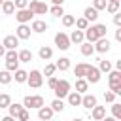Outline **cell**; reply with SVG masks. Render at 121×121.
<instances>
[{"instance_id":"6da1fadb","label":"cell","mask_w":121,"mask_h":121,"mask_svg":"<svg viewBox=\"0 0 121 121\" xmlns=\"http://www.w3.org/2000/svg\"><path fill=\"white\" fill-rule=\"evenodd\" d=\"M43 106V96L40 95H26L23 98V108L25 110H38Z\"/></svg>"},{"instance_id":"7a4b0ae2","label":"cell","mask_w":121,"mask_h":121,"mask_svg":"<svg viewBox=\"0 0 121 121\" xmlns=\"http://www.w3.org/2000/svg\"><path fill=\"white\" fill-rule=\"evenodd\" d=\"M26 83H28V87H32V89H40V87L43 85V76H42V72H40V70H30L28 76H26Z\"/></svg>"},{"instance_id":"3957f363","label":"cell","mask_w":121,"mask_h":121,"mask_svg":"<svg viewBox=\"0 0 121 121\" xmlns=\"http://www.w3.org/2000/svg\"><path fill=\"white\" fill-rule=\"evenodd\" d=\"M53 93H55V98H60V100L66 98V95L70 93V81L68 79H59L55 89H53Z\"/></svg>"},{"instance_id":"277c9868","label":"cell","mask_w":121,"mask_h":121,"mask_svg":"<svg viewBox=\"0 0 121 121\" xmlns=\"http://www.w3.org/2000/svg\"><path fill=\"white\" fill-rule=\"evenodd\" d=\"M34 15H45L49 11V6L45 2H40V0H28V6H26Z\"/></svg>"},{"instance_id":"5b68a950","label":"cell","mask_w":121,"mask_h":121,"mask_svg":"<svg viewBox=\"0 0 121 121\" xmlns=\"http://www.w3.org/2000/svg\"><path fill=\"white\" fill-rule=\"evenodd\" d=\"M15 19H17L19 25H26V23H30V21L34 19V13H32L28 8H25V9H15Z\"/></svg>"},{"instance_id":"8992f818","label":"cell","mask_w":121,"mask_h":121,"mask_svg":"<svg viewBox=\"0 0 121 121\" xmlns=\"http://www.w3.org/2000/svg\"><path fill=\"white\" fill-rule=\"evenodd\" d=\"M100 76H102V74H100V70H98L96 66H91V64H89V68H87V72H85V78H83V79L91 85V83H98V81H100Z\"/></svg>"},{"instance_id":"52a82bcc","label":"cell","mask_w":121,"mask_h":121,"mask_svg":"<svg viewBox=\"0 0 121 121\" xmlns=\"http://www.w3.org/2000/svg\"><path fill=\"white\" fill-rule=\"evenodd\" d=\"M53 40H55V45H57L60 51H66V49L70 47V40H68V34H64V32H57Z\"/></svg>"},{"instance_id":"ba28073f","label":"cell","mask_w":121,"mask_h":121,"mask_svg":"<svg viewBox=\"0 0 121 121\" xmlns=\"http://www.w3.org/2000/svg\"><path fill=\"white\" fill-rule=\"evenodd\" d=\"M95 51L96 53H108L110 51V47H112V43H110V40L108 38H98L96 42H95Z\"/></svg>"},{"instance_id":"9c48e42d","label":"cell","mask_w":121,"mask_h":121,"mask_svg":"<svg viewBox=\"0 0 121 121\" xmlns=\"http://www.w3.org/2000/svg\"><path fill=\"white\" fill-rule=\"evenodd\" d=\"M2 45L6 47V51L17 49V45H19V38H17L15 34H9V36H6V38L2 40Z\"/></svg>"},{"instance_id":"30bf717a","label":"cell","mask_w":121,"mask_h":121,"mask_svg":"<svg viewBox=\"0 0 121 121\" xmlns=\"http://www.w3.org/2000/svg\"><path fill=\"white\" fill-rule=\"evenodd\" d=\"M96 104H98V102H96V96H95V95H89V93L81 95V106H83V108H87V110H93Z\"/></svg>"},{"instance_id":"8fae6325","label":"cell","mask_w":121,"mask_h":121,"mask_svg":"<svg viewBox=\"0 0 121 121\" xmlns=\"http://www.w3.org/2000/svg\"><path fill=\"white\" fill-rule=\"evenodd\" d=\"M30 34H32V30H30L28 25H19V26L15 28V36H17L19 40H28Z\"/></svg>"},{"instance_id":"7c38bea8","label":"cell","mask_w":121,"mask_h":121,"mask_svg":"<svg viewBox=\"0 0 121 121\" xmlns=\"http://www.w3.org/2000/svg\"><path fill=\"white\" fill-rule=\"evenodd\" d=\"M53 110L49 108V106H42V108H38V119L40 121H49V119H53Z\"/></svg>"},{"instance_id":"4fadbf2b","label":"cell","mask_w":121,"mask_h":121,"mask_svg":"<svg viewBox=\"0 0 121 121\" xmlns=\"http://www.w3.org/2000/svg\"><path fill=\"white\" fill-rule=\"evenodd\" d=\"M30 30H32V32L42 34V32H45V30H47V23H45V21H42V19H32Z\"/></svg>"},{"instance_id":"5bb4252c","label":"cell","mask_w":121,"mask_h":121,"mask_svg":"<svg viewBox=\"0 0 121 121\" xmlns=\"http://www.w3.org/2000/svg\"><path fill=\"white\" fill-rule=\"evenodd\" d=\"M91 117H93L95 121H102V119L106 117V108H104V106H98V104H96V106H95V108L91 110Z\"/></svg>"},{"instance_id":"9a60e30c","label":"cell","mask_w":121,"mask_h":121,"mask_svg":"<svg viewBox=\"0 0 121 121\" xmlns=\"http://www.w3.org/2000/svg\"><path fill=\"white\" fill-rule=\"evenodd\" d=\"M83 17H85L89 23H95V21L98 19V11H96L93 6H89V8H85V9H83Z\"/></svg>"},{"instance_id":"2e32d148","label":"cell","mask_w":121,"mask_h":121,"mask_svg":"<svg viewBox=\"0 0 121 121\" xmlns=\"http://www.w3.org/2000/svg\"><path fill=\"white\" fill-rule=\"evenodd\" d=\"M66 100H68L70 106H81V95L76 93V91H70V93L66 95Z\"/></svg>"},{"instance_id":"e0dca14e","label":"cell","mask_w":121,"mask_h":121,"mask_svg":"<svg viewBox=\"0 0 121 121\" xmlns=\"http://www.w3.org/2000/svg\"><path fill=\"white\" fill-rule=\"evenodd\" d=\"M83 36H85V40H87L89 43H95V42L98 40V34H96V30L93 28V25H89V28L83 30Z\"/></svg>"},{"instance_id":"ac0fdd59","label":"cell","mask_w":121,"mask_h":121,"mask_svg":"<svg viewBox=\"0 0 121 121\" xmlns=\"http://www.w3.org/2000/svg\"><path fill=\"white\" fill-rule=\"evenodd\" d=\"M70 43H83L85 42V36H83V30H72V34L68 36Z\"/></svg>"},{"instance_id":"d6986e66","label":"cell","mask_w":121,"mask_h":121,"mask_svg":"<svg viewBox=\"0 0 121 121\" xmlns=\"http://www.w3.org/2000/svg\"><path fill=\"white\" fill-rule=\"evenodd\" d=\"M87 68H89V64H87V62H79V64H76V68H74V76H76V79L85 78Z\"/></svg>"},{"instance_id":"ffe728a7","label":"cell","mask_w":121,"mask_h":121,"mask_svg":"<svg viewBox=\"0 0 121 121\" xmlns=\"http://www.w3.org/2000/svg\"><path fill=\"white\" fill-rule=\"evenodd\" d=\"M26 76H28V72L26 70H23V68H17L15 72H13V79L17 81V83H26Z\"/></svg>"},{"instance_id":"44dd1931","label":"cell","mask_w":121,"mask_h":121,"mask_svg":"<svg viewBox=\"0 0 121 121\" xmlns=\"http://www.w3.org/2000/svg\"><path fill=\"white\" fill-rule=\"evenodd\" d=\"M79 51H81V55H83V57H91V55L95 53V47H93V43L83 42V43H79Z\"/></svg>"},{"instance_id":"7402d4cb","label":"cell","mask_w":121,"mask_h":121,"mask_svg":"<svg viewBox=\"0 0 121 121\" xmlns=\"http://www.w3.org/2000/svg\"><path fill=\"white\" fill-rule=\"evenodd\" d=\"M38 55H40V59H42V60H49V59L53 57V49H51L49 45H42V47H40V51H38Z\"/></svg>"},{"instance_id":"603a6c76","label":"cell","mask_w":121,"mask_h":121,"mask_svg":"<svg viewBox=\"0 0 121 121\" xmlns=\"http://www.w3.org/2000/svg\"><path fill=\"white\" fill-rule=\"evenodd\" d=\"M17 57H19V62H30L34 55L30 49H21V51H17Z\"/></svg>"},{"instance_id":"cb8c5ba5","label":"cell","mask_w":121,"mask_h":121,"mask_svg":"<svg viewBox=\"0 0 121 121\" xmlns=\"http://www.w3.org/2000/svg\"><path fill=\"white\" fill-rule=\"evenodd\" d=\"M55 68L60 70V72H66V70L70 68V59H68V57H60V59L55 62Z\"/></svg>"},{"instance_id":"d4e9b609","label":"cell","mask_w":121,"mask_h":121,"mask_svg":"<svg viewBox=\"0 0 121 121\" xmlns=\"http://www.w3.org/2000/svg\"><path fill=\"white\" fill-rule=\"evenodd\" d=\"M89 91V83L81 78V79H76V93H79V95H85Z\"/></svg>"},{"instance_id":"484cf974","label":"cell","mask_w":121,"mask_h":121,"mask_svg":"<svg viewBox=\"0 0 121 121\" xmlns=\"http://www.w3.org/2000/svg\"><path fill=\"white\" fill-rule=\"evenodd\" d=\"M21 110H23V104H17V102H11V104L8 106V115H11V117H17Z\"/></svg>"},{"instance_id":"4316f807","label":"cell","mask_w":121,"mask_h":121,"mask_svg":"<svg viewBox=\"0 0 121 121\" xmlns=\"http://www.w3.org/2000/svg\"><path fill=\"white\" fill-rule=\"evenodd\" d=\"M0 8H2V13H4V15H11V13H15V6H13L11 0H6Z\"/></svg>"},{"instance_id":"83f0119b","label":"cell","mask_w":121,"mask_h":121,"mask_svg":"<svg viewBox=\"0 0 121 121\" xmlns=\"http://www.w3.org/2000/svg\"><path fill=\"white\" fill-rule=\"evenodd\" d=\"M108 81L110 83H121V72L119 70H110L108 72Z\"/></svg>"},{"instance_id":"f1b7e54d","label":"cell","mask_w":121,"mask_h":121,"mask_svg":"<svg viewBox=\"0 0 121 121\" xmlns=\"http://www.w3.org/2000/svg\"><path fill=\"white\" fill-rule=\"evenodd\" d=\"M13 81V78H11V72H8V70H2L0 72V85H9Z\"/></svg>"},{"instance_id":"f546056e","label":"cell","mask_w":121,"mask_h":121,"mask_svg":"<svg viewBox=\"0 0 121 121\" xmlns=\"http://www.w3.org/2000/svg\"><path fill=\"white\" fill-rule=\"evenodd\" d=\"M74 25H76V30H87V28H89V21H87L85 17L76 19V21H74Z\"/></svg>"},{"instance_id":"4dcf8cb0","label":"cell","mask_w":121,"mask_h":121,"mask_svg":"<svg viewBox=\"0 0 121 121\" xmlns=\"http://www.w3.org/2000/svg\"><path fill=\"white\" fill-rule=\"evenodd\" d=\"M93 28L96 30L98 38H106V34H108V28H106V25H102V23H95V25H93Z\"/></svg>"},{"instance_id":"1f68e13d","label":"cell","mask_w":121,"mask_h":121,"mask_svg":"<svg viewBox=\"0 0 121 121\" xmlns=\"http://www.w3.org/2000/svg\"><path fill=\"white\" fill-rule=\"evenodd\" d=\"M49 108H51L53 112H62V110H64V100H60V98H53V102L49 104Z\"/></svg>"},{"instance_id":"d6a6232c","label":"cell","mask_w":121,"mask_h":121,"mask_svg":"<svg viewBox=\"0 0 121 121\" xmlns=\"http://www.w3.org/2000/svg\"><path fill=\"white\" fill-rule=\"evenodd\" d=\"M112 117H113L115 121L121 119V104H119V102H112Z\"/></svg>"},{"instance_id":"836d02e7","label":"cell","mask_w":121,"mask_h":121,"mask_svg":"<svg viewBox=\"0 0 121 121\" xmlns=\"http://www.w3.org/2000/svg\"><path fill=\"white\" fill-rule=\"evenodd\" d=\"M106 11H108V13H112V15H113V13H117V11H119V0L108 2V4H106Z\"/></svg>"},{"instance_id":"e575fe53","label":"cell","mask_w":121,"mask_h":121,"mask_svg":"<svg viewBox=\"0 0 121 121\" xmlns=\"http://www.w3.org/2000/svg\"><path fill=\"white\" fill-rule=\"evenodd\" d=\"M49 13H51L53 17H62V15H64V8H62V6H51V8H49Z\"/></svg>"},{"instance_id":"d590c367","label":"cell","mask_w":121,"mask_h":121,"mask_svg":"<svg viewBox=\"0 0 121 121\" xmlns=\"http://www.w3.org/2000/svg\"><path fill=\"white\" fill-rule=\"evenodd\" d=\"M96 68L100 70V74H102V72H106V74H108V72L112 70V62H110V60H100Z\"/></svg>"},{"instance_id":"8d00e7d4","label":"cell","mask_w":121,"mask_h":121,"mask_svg":"<svg viewBox=\"0 0 121 121\" xmlns=\"http://www.w3.org/2000/svg\"><path fill=\"white\" fill-rule=\"evenodd\" d=\"M57 72V68H55V64L53 62H49V64H45V68H43V72H42V76H47V78H51L53 74Z\"/></svg>"},{"instance_id":"74e56055","label":"cell","mask_w":121,"mask_h":121,"mask_svg":"<svg viewBox=\"0 0 121 121\" xmlns=\"http://www.w3.org/2000/svg\"><path fill=\"white\" fill-rule=\"evenodd\" d=\"M9 104H11V96L8 93H2L0 95V108H8Z\"/></svg>"},{"instance_id":"f35d334b","label":"cell","mask_w":121,"mask_h":121,"mask_svg":"<svg viewBox=\"0 0 121 121\" xmlns=\"http://www.w3.org/2000/svg\"><path fill=\"white\" fill-rule=\"evenodd\" d=\"M4 59H6V62H11V60H19V57H17V49H11V51H6V55H4Z\"/></svg>"},{"instance_id":"ab89813d","label":"cell","mask_w":121,"mask_h":121,"mask_svg":"<svg viewBox=\"0 0 121 121\" xmlns=\"http://www.w3.org/2000/svg\"><path fill=\"white\" fill-rule=\"evenodd\" d=\"M60 19H62V25H64V26H72L74 21H76V17H74V15H68V13H64Z\"/></svg>"},{"instance_id":"60d3db41","label":"cell","mask_w":121,"mask_h":121,"mask_svg":"<svg viewBox=\"0 0 121 121\" xmlns=\"http://www.w3.org/2000/svg\"><path fill=\"white\" fill-rule=\"evenodd\" d=\"M15 119H17V121H30V113H28V110H25V108H23Z\"/></svg>"},{"instance_id":"b9f144b4","label":"cell","mask_w":121,"mask_h":121,"mask_svg":"<svg viewBox=\"0 0 121 121\" xmlns=\"http://www.w3.org/2000/svg\"><path fill=\"white\" fill-rule=\"evenodd\" d=\"M106 0H93V8L96 9V11H102V9H106Z\"/></svg>"},{"instance_id":"7bdbcfd3","label":"cell","mask_w":121,"mask_h":121,"mask_svg":"<svg viewBox=\"0 0 121 121\" xmlns=\"http://www.w3.org/2000/svg\"><path fill=\"white\" fill-rule=\"evenodd\" d=\"M19 68V60H11V62H6V70L8 72H15Z\"/></svg>"},{"instance_id":"ee69618b","label":"cell","mask_w":121,"mask_h":121,"mask_svg":"<svg viewBox=\"0 0 121 121\" xmlns=\"http://www.w3.org/2000/svg\"><path fill=\"white\" fill-rule=\"evenodd\" d=\"M13 6H15V9H25L28 6V0H13Z\"/></svg>"},{"instance_id":"f6af8a7d","label":"cell","mask_w":121,"mask_h":121,"mask_svg":"<svg viewBox=\"0 0 121 121\" xmlns=\"http://www.w3.org/2000/svg\"><path fill=\"white\" fill-rule=\"evenodd\" d=\"M104 100L106 102H115V95L112 91H104Z\"/></svg>"},{"instance_id":"bcb514c9","label":"cell","mask_w":121,"mask_h":121,"mask_svg":"<svg viewBox=\"0 0 121 121\" xmlns=\"http://www.w3.org/2000/svg\"><path fill=\"white\" fill-rule=\"evenodd\" d=\"M113 25H115L117 28L121 26V13H119V11H117V13H113Z\"/></svg>"},{"instance_id":"7dc6e473","label":"cell","mask_w":121,"mask_h":121,"mask_svg":"<svg viewBox=\"0 0 121 121\" xmlns=\"http://www.w3.org/2000/svg\"><path fill=\"white\" fill-rule=\"evenodd\" d=\"M57 81H59V79H57L55 76H51V78L47 79V87H49V89H55V85H57Z\"/></svg>"},{"instance_id":"c3c4849f","label":"cell","mask_w":121,"mask_h":121,"mask_svg":"<svg viewBox=\"0 0 121 121\" xmlns=\"http://www.w3.org/2000/svg\"><path fill=\"white\" fill-rule=\"evenodd\" d=\"M115 40H117V42H121V26L115 30Z\"/></svg>"},{"instance_id":"681fc988","label":"cell","mask_w":121,"mask_h":121,"mask_svg":"<svg viewBox=\"0 0 121 121\" xmlns=\"http://www.w3.org/2000/svg\"><path fill=\"white\" fill-rule=\"evenodd\" d=\"M0 121H17V119H15V117H11V115H6V117H2Z\"/></svg>"},{"instance_id":"f907efd6","label":"cell","mask_w":121,"mask_h":121,"mask_svg":"<svg viewBox=\"0 0 121 121\" xmlns=\"http://www.w3.org/2000/svg\"><path fill=\"white\" fill-rule=\"evenodd\" d=\"M53 2V6H62L64 4V0H51Z\"/></svg>"},{"instance_id":"816d5d0a","label":"cell","mask_w":121,"mask_h":121,"mask_svg":"<svg viewBox=\"0 0 121 121\" xmlns=\"http://www.w3.org/2000/svg\"><path fill=\"white\" fill-rule=\"evenodd\" d=\"M4 55H6V47L0 43V57H4Z\"/></svg>"},{"instance_id":"f5cc1de1","label":"cell","mask_w":121,"mask_h":121,"mask_svg":"<svg viewBox=\"0 0 121 121\" xmlns=\"http://www.w3.org/2000/svg\"><path fill=\"white\" fill-rule=\"evenodd\" d=\"M115 70H119V72H121V60H117V62H115Z\"/></svg>"},{"instance_id":"db71d44e","label":"cell","mask_w":121,"mask_h":121,"mask_svg":"<svg viewBox=\"0 0 121 121\" xmlns=\"http://www.w3.org/2000/svg\"><path fill=\"white\" fill-rule=\"evenodd\" d=\"M102 121H115V119H113V117H112V115H106V117H104V119H102Z\"/></svg>"},{"instance_id":"11a10c76","label":"cell","mask_w":121,"mask_h":121,"mask_svg":"<svg viewBox=\"0 0 121 121\" xmlns=\"http://www.w3.org/2000/svg\"><path fill=\"white\" fill-rule=\"evenodd\" d=\"M72 121H83V119H81V117H74Z\"/></svg>"},{"instance_id":"9f6ffc18","label":"cell","mask_w":121,"mask_h":121,"mask_svg":"<svg viewBox=\"0 0 121 121\" xmlns=\"http://www.w3.org/2000/svg\"><path fill=\"white\" fill-rule=\"evenodd\" d=\"M4 2H6V0H0V6H2V4H4Z\"/></svg>"},{"instance_id":"6f0895ef","label":"cell","mask_w":121,"mask_h":121,"mask_svg":"<svg viewBox=\"0 0 121 121\" xmlns=\"http://www.w3.org/2000/svg\"><path fill=\"white\" fill-rule=\"evenodd\" d=\"M106 2H113V0H106Z\"/></svg>"},{"instance_id":"680465c9","label":"cell","mask_w":121,"mask_h":121,"mask_svg":"<svg viewBox=\"0 0 121 121\" xmlns=\"http://www.w3.org/2000/svg\"><path fill=\"white\" fill-rule=\"evenodd\" d=\"M49 121H55V119H49Z\"/></svg>"},{"instance_id":"91938a15","label":"cell","mask_w":121,"mask_h":121,"mask_svg":"<svg viewBox=\"0 0 121 121\" xmlns=\"http://www.w3.org/2000/svg\"><path fill=\"white\" fill-rule=\"evenodd\" d=\"M11 2H13V0H11Z\"/></svg>"}]
</instances>
